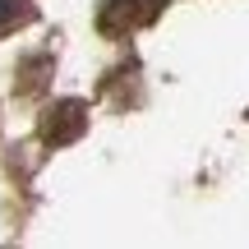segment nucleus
<instances>
[{"label": "nucleus", "instance_id": "nucleus-2", "mask_svg": "<svg viewBox=\"0 0 249 249\" xmlns=\"http://www.w3.org/2000/svg\"><path fill=\"white\" fill-rule=\"evenodd\" d=\"M83 129H88V107H83L79 97H65V102H55V107H46L42 124H37L46 148H65V143L83 139Z\"/></svg>", "mask_w": 249, "mask_h": 249}, {"label": "nucleus", "instance_id": "nucleus-4", "mask_svg": "<svg viewBox=\"0 0 249 249\" xmlns=\"http://www.w3.org/2000/svg\"><path fill=\"white\" fill-rule=\"evenodd\" d=\"M33 18V0H0V37Z\"/></svg>", "mask_w": 249, "mask_h": 249}, {"label": "nucleus", "instance_id": "nucleus-3", "mask_svg": "<svg viewBox=\"0 0 249 249\" xmlns=\"http://www.w3.org/2000/svg\"><path fill=\"white\" fill-rule=\"evenodd\" d=\"M46 79H51V55H33V60L18 65V92H23V97L42 92V88H46Z\"/></svg>", "mask_w": 249, "mask_h": 249}, {"label": "nucleus", "instance_id": "nucleus-1", "mask_svg": "<svg viewBox=\"0 0 249 249\" xmlns=\"http://www.w3.org/2000/svg\"><path fill=\"white\" fill-rule=\"evenodd\" d=\"M161 9H166V0H107L97 9V33L102 37H129L139 28H148Z\"/></svg>", "mask_w": 249, "mask_h": 249}]
</instances>
